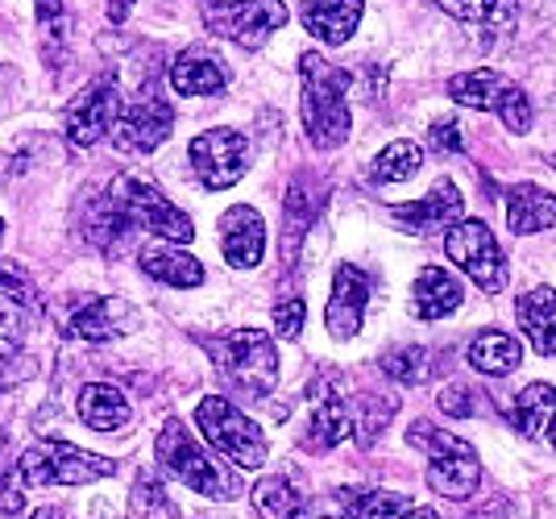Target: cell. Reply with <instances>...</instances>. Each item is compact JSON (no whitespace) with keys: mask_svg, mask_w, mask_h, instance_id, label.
Masks as SVG:
<instances>
[{"mask_svg":"<svg viewBox=\"0 0 556 519\" xmlns=\"http://www.w3.org/2000/svg\"><path fill=\"white\" fill-rule=\"evenodd\" d=\"M300 79H303V129L316 150H337L349 138V75L332 67L325 54H303L300 59Z\"/></svg>","mask_w":556,"mask_h":519,"instance_id":"cell-1","label":"cell"},{"mask_svg":"<svg viewBox=\"0 0 556 519\" xmlns=\"http://www.w3.org/2000/svg\"><path fill=\"white\" fill-rule=\"evenodd\" d=\"M208 357L216 362L220 378L245 400H266L278 382V350L262 329H237L212 337Z\"/></svg>","mask_w":556,"mask_h":519,"instance_id":"cell-2","label":"cell"},{"mask_svg":"<svg viewBox=\"0 0 556 519\" xmlns=\"http://www.w3.org/2000/svg\"><path fill=\"white\" fill-rule=\"evenodd\" d=\"M407 441L428 453V486L441 498L465 503V498L478 495V482H482V466H478V448L437 428L432 420H416Z\"/></svg>","mask_w":556,"mask_h":519,"instance_id":"cell-3","label":"cell"},{"mask_svg":"<svg viewBox=\"0 0 556 519\" xmlns=\"http://www.w3.org/2000/svg\"><path fill=\"white\" fill-rule=\"evenodd\" d=\"M113 473H116L113 457H100V453H88V448L79 445H67V441L42 436V441H34L22 453L13 478L29 491V486H84V482L113 478Z\"/></svg>","mask_w":556,"mask_h":519,"instance_id":"cell-4","label":"cell"},{"mask_svg":"<svg viewBox=\"0 0 556 519\" xmlns=\"http://www.w3.org/2000/svg\"><path fill=\"white\" fill-rule=\"evenodd\" d=\"M104 195L113 200L121 216L134 225V229H146V233L163 237L170 245H187L195 237V225L184 208H175L163 191L154 183H146L138 175H116L113 183L104 188Z\"/></svg>","mask_w":556,"mask_h":519,"instance_id":"cell-5","label":"cell"},{"mask_svg":"<svg viewBox=\"0 0 556 519\" xmlns=\"http://www.w3.org/2000/svg\"><path fill=\"white\" fill-rule=\"evenodd\" d=\"M159 461L170 478H179L184 486L200 491L208 498H237L241 495V482L229 470H220L208 457V448L200 445L179 420H166L159 432Z\"/></svg>","mask_w":556,"mask_h":519,"instance_id":"cell-6","label":"cell"},{"mask_svg":"<svg viewBox=\"0 0 556 519\" xmlns=\"http://www.w3.org/2000/svg\"><path fill=\"white\" fill-rule=\"evenodd\" d=\"M195 425L208 436V445L216 448V453H225L232 466H241V470H257V466L266 461V453H270L262 428H257L241 407H232V403L220 400V395L200 400Z\"/></svg>","mask_w":556,"mask_h":519,"instance_id":"cell-7","label":"cell"},{"mask_svg":"<svg viewBox=\"0 0 556 519\" xmlns=\"http://www.w3.org/2000/svg\"><path fill=\"white\" fill-rule=\"evenodd\" d=\"M448 96L465 104V109H478V113H498L503 125H507L510 134H528L532 129V100L528 92L519 88V84H510L503 79L498 72H462L448 79Z\"/></svg>","mask_w":556,"mask_h":519,"instance_id":"cell-8","label":"cell"},{"mask_svg":"<svg viewBox=\"0 0 556 519\" xmlns=\"http://www.w3.org/2000/svg\"><path fill=\"white\" fill-rule=\"evenodd\" d=\"M444 254L457 262L486 295H498L507 287V275H510L507 254H503V245L494 241V233H490L482 220H457L444 233Z\"/></svg>","mask_w":556,"mask_h":519,"instance_id":"cell-9","label":"cell"},{"mask_svg":"<svg viewBox=\"0 0 556 519\" xmlns=\"http://www.w3.org/2000/svg\"><path fill=\"white\" fill-rule=\"evenodd\" d=\"M204 25L216 38H229L245 50H262L270 34L287 25V4L282 0H229V4H208Z\"/></svg>","mask_w":556,"mask_h":519,"instance_id":"cell-10","label":"cell"},{"mask_svg":"<svg viewBox=\"0 0 556 519\" xmlns=\"http://www.w3.org/2000/svg\"><path fill=\"white\" fill-rule=\"evenodd\" d=\"M191 166L204 188L225 191L250 170V142L237 129H208L191 142Z\"/></svg>","mask_w":556,"mask_h":519,"instance_id":"cell-11","label":"cell"},{"mask_svg":"<svg viewBox=\"0 0 556 519\" xmlns=\"http://www.w3.org/2000/svg\"><path fill=\"white\" fill-rule=\"evenodd\" d=\"M121 113V96H116V79L104 75V79H92L84 92L67 104V117H63V129L75 145H96L104 134H113V121Z\"/></svg>","mask_w":556,"mask_h":519,"instance_id":"cell-12","label":"cell"},{"mask_svg":"<svg viewBox=\"0 0 556 519\" xmlns=\"http://www.w3.org/2000/svg\"><path fill=\"white\" fill-rule=\"evenodd\" d=\"M175 113L163 96H141L134 104H125L113 121V142L129 154H150L170 138Z\"/></svg>","mask_w":556,"mask_h":519,"instance_id":"cell-13","label":"cell"},{"mask_svg":"<svg viewBox=\"0 0 556 519\" xmlns=\"http://www.w3.org/2000/svg\"><path fill=\"white\" fill-rule=\"evenodd\" d=\"M138 329V307L125 304V300H84L79 307H71L67 320H63V332L75 337V341H116L125 332Z\"/></svg>","mask_w":556,"mask_h":519,"instance_id":"cell-14","label":"cell"},{"mask_svg":"<svg viewBox=\"0 0 556 519\" xmlns=\"http://www.w3.org/2000/svg\"><path fill=\"white\" fill-rule=\"evenodd\" d=\"M366 300H370V279L357 266H341L332 279V295L325 307V325L337 341H353L362 320H366Z\"/></svg>","mask_w":556,"mask_h":519,"instance_id":"cell-15","label":"cell"},{"mask_svg":"<svg viewBox=\"0 0 556 519\" xmlns=\"http://www.w3.org/2000/svg\"><path fill=\"white\" fill-rule=\"evenodd\" d=\"M462 191H457V183L453 179H441L437 188L428 191L424 200H416V204H399V208H391V216L403 225V229H412V233H448L457 220H462Z\"/></svg>","mask_w":556,"mask_h":519,"instance_id":"cell-16","label":"cell"},{"mask_svg":"<svg viewBox=\"0 0 556 519\" xmlns=\"http://www.w3.org/2000/svg\"><path fill=\"white\" fill-rule=\"evenodd\" d=\"M220 250H225V262L237 266V270H254L262 254H266V225L257 208L250 204H232L229 213L220 216Z\"/></svg>","mask_w":556,"mask_h":519,"instance_id":"cell-17","label":"cell"},{"mask_svg":"<svg viewBox=\"0 0 556 519\" xmlns=\"http://www.w3.org/2000/svg\"><path fill=\"white\" fill-rule=\"evenodd\" d=\"M170 88L179 96H216L229 88V67L208 47H187L170 63Z\"/></svg>","mask_w":556,"mask_h":519,"instance_id":"cell-18","label":"cell"},{"mask_svg":"<svg viewBox=\"0 0 556 519\" xmlns=\"http://www.w3.org/2000/svg\"><path fill=\"white\" fill-rule=\"evenodd\" d=\"M29 329V283L17 266H0V362L17 357Z\"/></svg>","mask_w":556,"mask_h":519,"instance_id":"cell-19","label":"cell"},{"mask_svg":"<svg viewBox=\"0 0 556 519\" xmlns=\"http://www.w3.org/2000/svg\"><path fill=\"white\" fill-rule=\"evenodd\" d=\"M79 233L88 237V245L104 250V254H121L134 237V225L121 216L113 200L100 191V195H88L84 208H79Z\"/></svg>","mask_w":556,"mask_h":519,"instance_id":"cell-20","label":"cell"},{"mask_svg":"<svg viewBox=\"0 0 556 519\" xmlns=\"http://www.w3.org/2000/svg\"><path fill=\"white\" fill-rule=\"evenodd\" d=\"M362 22V0H303V25L312 38L341 47Z\"/></svg>","mask_w":556,"mask_h":519,"instance_id":"cell-21","label":"cell"},{"mask_svg":"<svg viewBox=\"0 0 556 519\" xmlns=\"http://www.w3.org/2000/svg\"><path fill=\"white\" fill-rule=\"evenodd\" d=\"M515 316L519 329L528 332L535 354L553 357L556 354V291L553 287H532L515 300Z\"/></svg>","mask_w":556,"mask_h":519,"instance_id":"cell-22","label":"cell"},{"mask_svg":"<svg viewBox=\"0 0 556 519\" xmlns=\"http://www.w3.org/2000/svg\"><path fill=\"white\" fill-rule=\"evenodd\" d=\"M138 266L154 279V283L166 287H200L204 283V266L200 258H191L187 250L170 245V241H154L138 254Z\"/></svg>","mask_w":556,"mask_h":519,"instance_id":"cell-23","label":"cell"},{"mask_svg":"<svg viewBox=\"0 0 556 519\" xmlns=\"http://www.w3.org/2000/svg\"><path fill=\"white\" fill-rule=\"evenodd\" d=\"M457 307H462V283L441 266H424L412 283V312L419 320H441Z\"/></svg>","mask_w":556,"mask_h":519,"instance_id":"cell-24","label":"cell"},{"mask_svg":"<svg viewBox=\"0 0 556 519\" xmlns=\"http://www.w3.org/2000/svg\"><path fill=\"white\" fill-rule=\"evenodd\" d=\"M556 220V195L535 183H515L507 191V225L510 233L519 237H532L544 233L548 225Z\"/></svg>","mask_w":556,"mask_h":519,"instance_id":"cell-25","label":"cell"},{"mask_svg":"<svg viewBox=\"0 0 556 519\" xmlns=\"http://www.w3.org/2000/svg\"><path fill=\"white\" fill-rule=\"evenodd\" d=\"M79 420L96 432H116V428H125L134 420V407L129 400L116 391L113 382H88L84 391H79Z\"/></svg>","mask_w":556,"mask_h":519,"instance_id":"cell-26","label":"cell"},{"mask_svg":"<svg viewBox=\"0 0 556 519\" xmlns=\"http://www.w3.org/2000/svg\"><path fill=\"white\" fill-rule=\"evenodd\" d=\"M469 366L478 370V375H510V370H519V362H523V345L510 337V332H498V329H486L478 332L473 341H469Z\"/></svg>","mask_w":556,"mask_h":519,"instance_id":"cell-27","label":"cell"},{"mask_svg":"<svg viewBox=\"0 0 556 519\" xmlns=\"http://www.w3.org/2000/svg\"><path fill=\"white\" fill-rule=\"evenodd\" d=\"M349 432H353V412H349V403L337 400V395H325V400L312 407L303 448H312V453H328V448L341 445Z\"/></svg>","mask_w":556,"mask_h":519,"instance_id":"cell-28","label":"cell"},{"mask_svg":"<svg viewBox=\"0 0 556 519\" xmlns=\"http://www.w3.org/2000/svg\"><path fill=\"white\" fill-rule=\"evenodd\" d=\"M437 4L448 17L482 34H507L515 29V13H519V0H437Z\"/></svg>","mask_w":556,"mask_h":519,"instance_id":"cell-29","label":"cell"},{"mask_svg":"<svg viewBox=\"0 0 556 519\" xmlns=\"http://www.w3.org/2000/svg\"><path fill=\"white\" fill-rule=\"evenodd\" d=\"M553 420H556V387H548V382L523 387L515 407H510V425L519 428L523 436H544Z\"/></svg>","mask_w":556,"mask_h":519,"instance_id":"cell-30","label":"cell"},{"mask_svg":"<svg viewBox=\"0 0 556 519\" xmlns=\"http://www.w3.org/2000/svg\"><path fill=\"white\" fill-rule=\"evenodd\" d=\"M424 163V150L416 142H391L370 166V179L374 183H403V179H412Z\"/></svg>","mask_w":556,"mask_h":519,"instance_id":"cell-31","label":"cell"},{"mask_svg":"<svg viewBox=\"0 0 556 519\" xmlns=\"http://www.w3.org/2000/svg\"><path fill=\"white\" fill-rule=\"evenodd\" d=\"M257 519H295L300 516V491L287 478H262L254 486Z\"/></svg>","mask_w":556,"mask_h":519,"instance_id":"cell-32","label":"cell"},{"mask_svg":"<svg viewBox=\"0 0 556 519\" xmlns=\"http://www.w3.org/2000/svg\"><path fill=\"white\" fill-rule=\"evenodd\" d=\"M412 516V498L394 495V491H362L349 498L345 519H407Z\"/></svg>","mask_w":556,"mask_h":519,"instance_id":"cell-33","label":"cell"},{"mask_svg":"<svg viewBox=\"0 0 556 519\" xmlns=\"http://www.w3.org/2000/svg\"><path fill=\"white\" fill-rule=\"evenodd\" d=\"M129 519H179L175 503L166 495V486L154 473H141L134 495H129Z\"/></svg>","mask_w":556,"mask_h":519,"instance_id":"cell-34","label":"cell"},{"mask_svg":"<svg viewBox=\"0 0 556 519\" xmlns=\"http://www.w3.org/2000/svg\"><path fill=\"white\" fill-rule=\"evenodd\" d=\"M382 375L394 378V382H407V387H416L428 378V350L424 345H399L391 354L382 357Z\"/></svg>","mask_w":556,"mask_h":519,"instance_id":"cell-35","label":"cell"},{"mask_svg":"<svg viewBox=\"0 0 556 519\" xmlns=\"http://www.w3.org/2000/svg\"><path fill=\"white\" fill-rule=\"evenodd\" d=\"M391 416H394L391 395H378V400H374V395H366V400L357 403V445L370 448L374 436L391 425Z\"/></svg>","mask_w":556,"mask_h":519,"instance_id":"cell-36","label":"cell"},{"mask_svg":"<svg viewBox=\"0 0 556 519\" xmlns=\"http://www.w3.org/2000/svg\"><path fill=\"white\" fill-rule=\"evenodd\" d=\"M38 29H42L47 59L54 63L59 50L67 47V13H63V0H38Z\"/></svg>","mask_w":556,"mask_h":519,"instance_id":"cell-37","label":"cell"},{"mask_svg":"<svg viewBox=\"0 0 556 519\" xmlns=\"http://www.w3.org/2000/svg\"><path fill=\"white\" fill-rule=\"evenodd\" d=\"M303 316H307V307H303V300H282V304L275 307V329L282 341H295L303 332Z\"/></svg>","mask_w":556,"mask_h":519,"instance_id":"cell-38","label":"cell"},{"mask_svg":"<svg viewBox=\"0 0 556 519\" xmlns=\"http://www.w3.org/2000/svg\"><path fill=\"white\" fill-rule=\"evenodd\" d=\"M428 142H432V150H441V154H457V150H462V129H457V121L453 117L437 121V125L428 129Z\"/></svg>","mask_w":556,"mask_h":519,"instance_id":"cell-39","label":"cell"},{"mask_svg":"<svg viewBox=\"0 0 556 519\" xmlns=\"http://www.w3.org/2000/svg\"><path fill=\"white\" fill-rule=\"evenodd\" d=\"M441 407L448 412V416H462V420H465V416H473V407H469V391H465V387H457V382L441 391Z\"/></svg>","mask_w":556,"mask_h":519,"instance_id":"cell-40","label":"cell"},{"mask_svg":"<svg viewBox=\"0 0 556 519\" xmlns=\"http://www.w3.org/2000/svg\"><path fill=\"white\" fill-rule=\"evenodd\" d=\"M25 375H29V366H25V362L4 357V362H0V391H9V387H13V382H22Z\"/></svg>","mask_w":556,"mask_h":519,"instance_id":"cell-41","label":"cell"},{"mask_svg":"<svg viewBox=\"0 0 556 519\" xmlns=\"http://www.w3.org/2000/svg\"><path fill=\"white\" fill-rule=\"evenodd\" d=\"M129 4H134V0H109V17L121 25L125 22V13H129Z\"/></svg>","mask_w":556,"mask_h":519,"instance_id":"cell-42","label":"cell"},{"mask_svg":"<svg viewBox=\"0 0 556 519\" xmlns=\"http://www.w3.org/2000/svg\"><path fill=\"white\" fill-rule=\"evenodd\" d=\"M469 519H510L507 511H478V516H469Z\"/></svg>","mask_w":556,"mask_h":519,"instance_id":"cell-43","label":"cell"},{"mask_svg":"<svg viewBox=\"0 0 556 519\" xmlns=\"http://www.w3.org/2000/svg\"><path fill=\"white\" fill-rule=\"evenodd\" d=\"M412 519H441V516H437L432 507H424V511H412Z\"/></svg>","mask_w":556,"mask_h":519,"instance_id":"cell-44","label":"cell"},{"mask_svg":"<svg viewBox=\"0 0 556 519\" xmlns=\"http://www.w3.org/2000/svg\"><path fill=\"white\" fill-rule=\"evenodd\" d=\"M34 519H67V516H63V511H38Z\"/></svg>","mask_w":556,"mask_h":519,"instance_id":"cell-45","label":"cell"},{"mask_svg":"<svg viewBox=\"0 0 556 519\" xmlns=\"http://www.w3.org/2000/svg\"><path fill=\"white\" fill-rule=\"evenodd\" d=\"M544 436H548V441H553V448H556V420L548 425V432H544Z\"/></svg>","mask_w":556,"mask_h":519,"instance_id":"cell-46","label":"cell"},{"mask_svg":"<svg viewBox=\"0 0 556 519\" xmlns=\"http://www.w3.org/2000/svg\"><path fill=\"white\" fill-rule=\"evenodd\" d=\"M212 4H229V0H212Z\"/></svg>","mask_w":556,"mask_h":519,"instance_id":"cell-47","label":"cell"},{"mask_svg":"<svg viewBox=\"0 0 556 519\" xmlns=\"http://www.w3.org/2000/svg\"><path fill=\"white\" fill-rule=\"evenodd\" d=\"M0 237H4V220H0Z\"/></svg>","mask_w":556,"mask_h":519,"instance_id":"cell-48","label":"cell"},{"mask_svg":"<svg viewBox=\"0 0 556 519\" xmlns=\"http://www.w3.org/2000/svg\"><path fill=\"white\" fill-rule=\"evenodd\" d=\"M320 519H328V516H320Z\"/></svg>","mask_w":556,"mask_h":519,"instance_id":"cell-49","label":"cell"}]
</instances>
